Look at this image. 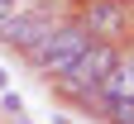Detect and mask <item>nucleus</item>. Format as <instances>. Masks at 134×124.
Returning a JSON list of instances; mask_svg holds the SVG:
<instances>
[{
	"mask_svg": "<svg viewBox=\"0 0 134 124\" xmlns=\"http://www.w3.org/2000/svg\"><path fill=\"white\" fill-rule=\"evenodd\" d=\"M105 105L115 100H134V52H120L115 57V67L105 72V81H100V91H96Z\"/></svg>",
	"mask_w": 134,
	"mask_h": 124,
	"instance_id": "obj_5",
	"label": "nucleus"
},
{
	"mask_svg": "<svg viewBox=\"0 0 134 124\" xmlns=\"http://www.w3.org/2000/svg\"><path fill=\"white\" fill-rule=\"evenodd\" d=\"M62 24V14H58V0H19V10L10 14L5 24H0V38H5L10 48H19L29 52L38 38H48Z\"/></svg>",
	"mask_w": 134,
	"mask_h": 124,
	"instance_id": "obj_3",
	"label": "nucleus"
},
{
	"mask_svg": "<svg viewBox=\"0 0 134 124\" xmlns=\"http://www.w3.org/2000/svg\"><path fill=\"white\" fill-rule=\"evenodd\" d=\"M0 91H10V76H5V67H0Z\"/></svg>",
	"mask_w": 134,
	"mask_h": 124,
	"instance_id": "obj_7",
	"label": "nucleus"
},
{
	"mask_svg": "<svg viewBox=\"0 0 134 124\" xmlns=\"http://www.w3.org/2000/svg\"><path fill=\"white\" fill-rule=\"evenodd\" d=\"M115 57H120V48H115V43L91 38L86 48L77 52V62L58 76V91H62V96H72V100H91V96L100 91V81H105V72L115 67Z\"/></svg>",
	"mask_w": 134,
	"mask_h": 124,
	"instance_id": "obj_1",
	"label": "nucleus"
},
{
	"mask_svg": "<svg viewBox=\"0 0 134 124\" xmlns=\"http://www.w3.org/2000/svg\"><path fill=\"white\" fill-rule=\"evenodd\" d=\"M86 43H91L86 24H81V19H62L53 33H48V38H38V43L29 48V62L38 67L43 76H62L67 67L77 62V52L86 48Z\"/></svg>",
	"mask_w": 134,
	"mask_h": 124,
	"instance_id": "obj_2",
	"label": "nucleus"
},
{
	"mask_svg": "<svg viewBox=\"0 0 134 124\" xmlns=\"http://www.w3.org/2000/svg\"><path fill=\"white\" fill-rule=\"evenodd\" d=\"M14 10H19V0H0V24H5V19H10Z\"/></svg>",
	"mask_w": 134,
	"mask_h": 124,
	"instance_id": "obj_6",
	"label": "nucleus"
},
{
	"mask_svg": "<svg viewBox=\"0 0 134 124\" xmlns=\"http://www.w3.org/2000/svg\"><path fill=\"white\" fill-rule=\"evenodd\" d=\"M91 38L100 43H120L125 29H129V5L125 0H86V14H81Z\"/></svg>",
	"mask_w": 134,
	"mask_h": 124,
	"instance_id": "obj_4",
	"label": "nucleus"
}]
</instances>
